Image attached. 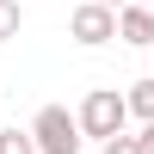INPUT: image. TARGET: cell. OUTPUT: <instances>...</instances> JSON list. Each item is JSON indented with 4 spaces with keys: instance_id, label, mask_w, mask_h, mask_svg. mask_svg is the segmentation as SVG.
<instances>
[{
    "instance_id": "cell-1",
    "label": "cell",
    "mask_w": 154,
    "mask_h": 154,
    "mask_svg": "<svg viewBox=\"0 0 154 154\" xmlns=\"http://www.w3.org/2000/svg\"><path fill=\"white\" fill-rule=\"evenodd\" d=\"M74 117H80V136H86V142H111L117 130H130V99H123L117 86H93Z\"/></svg>"
},
{
    "instance_id": "cell-2",
    "label": "cell",
    "mask_w": 154,
    "mask_h": 154,
    "mask_svg": "<svg viewBox=\"0 0 154 154\" xmlns=\"http://www.w3.org/2000/svg\"><path fill=\"white\" fill-rule=\"evenodd\" d=\"M31 136H37V154H80L86 136H80V117L68 105H43L31 117Z\"/></svg>"
},
{
    "instance_id": "cell-3",
    "label": "cell",
    "mask_w": 154,
    "mask_h": 154,
    "mask_svg": "<svg viewBox=\"0 0 154 154\" xmlns=\"http://www.w3.org/2000/svg\"><path fill=\"white\" fill-rule=\"evenodd\" d=\"M68 37H74V43H86V49L111 43V37H117V6H105V0L74 6V12H68Z\"/></svg>"
},
{
    "instance_id": "cell-4",
    "label": "cell",
    "mask_w": 154,
    "mask_h": 154,
    "mask_svg": "<svg viewBox=\"0 0 154 154\" xmlns=\"http://www.w3.org/2000/svg\"><path fill=\"white\" fill-rule=\"evenodd\" d=\"M117 37H123L130 49H154V6H148V0L117 6Z\"/></svg>"
},
{
    "instance_id": "cell-5",
    "label": "cell",
    "mask_w": 154,
    "mask_h": 154,
    "mask_svg": "<svg viewBox=\"0 0 154 154\" xmlns=\"http://www.w3.org/2000/svg\"><path fill=\"white\" fill-rule=\"evenodd\" d=\"M123 99H130V117H142V123H154V74H148V80H136V86H130Z\"/></svg>"
},
{
    "instance_id": "cell-6",
    "label": "cell",
    "mask_w": 154,
    "mask_h": 154,
    "mask_svg": "<svg viewBox=\"0 0 154 154\" xmlns=\"http://www.w3.org/2000/svg\"><path fill=\"white\" fill-rule=\"evenodd\" d=\"M0 154H37V136L12 123V130H0Z\"/></svg>"
},
{
    "instance_id": "cell-7",
    "label": "cell",
    "mask_w": 154,
    "mask_h": 154,
    "mask_svg": "<svg viewBox=\"0 0 154 154\" xmlns=\"http://www.w3.org/2000/svg\"><path fill=\"white\" fill-rule=\"evenodd\" d=\"M99 154H142V130H117V136H111V142H99Z\"/></svg>"
},
{
    "instance_id": "cell-8",
    "label": "cell",
    "mask_w": 154,
    "mask_h": 154,
    "mask_svg": "<svg viewBox=\"0 0 154 154\" xmlns=\"http://www.w3.org/2000/svg\"><path fill=\"white\" fill-rule=\"evenodd\" d=\"M19 37V0H0V43Z\"/></svg>"
},
{
    "instance_id": "cell-9",
    "label": "cell",
    "mask_w": 154,
    "mask_h": 154,
    "mask_svg": "<svg viewBox=\"0 0 154 154\" xmlns=\"http://www.w3.org/2000/svg\"><path fill=\"white\" fill-rule=\"evenodd\" d=\"M142 154H154V123H142Z\"/></svg>"
},
{
    "instance_id": "cell-10",
    "label": "cell",
    "mask_w": 154,
    "mask_h": 154,
    "mask_svg": "<svg viewBox=\"0 0 154 154\" xmlns=\"http://www.w3.org/2000/svg\"><path fill=\"white\" fill-rule=\"evenodd\" d=\"M105 6H130V0H105Z\"/></svg>"
},
{
    "instance_id": "cell-11",
    "label": "cell",
    "mask_w": 154,
    "mask_h": 154,
    "mask_svg": "<svg viewBox=\"0 0 154 154\" xmlns=\"http://www.w3.org/2000/svg\"><path fill=\"white\" fill-rule=\"evenodd\" d=\"M148 6H154V0H148Z\"/></svg>"
}]
</instances>
